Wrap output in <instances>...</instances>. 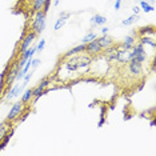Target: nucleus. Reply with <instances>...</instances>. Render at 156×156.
I'll list each match as a JSON object with an SVG mask.
<instances>
[{"instance_id":"1","label":"nucleus","mask_w":156,"mask_h":156,"mask_svg":"<svg viewBox=\"0 0 156 156\" xmlns=\"http://www.w3.org/2000/svg\"><path fill=\"white\" fill-rule=\"evenodd\" d=\"M45 13L43 12V9L35 12V16L31 23V31H34L36 35H40L45 28Z\"/></svg>"},{"instance_id":"2","label":"nucleus","mask_w":156,"mask_h":156,"mask_svg":"<svg viewBox=\"0 0 156 156\" xmlns=\"http://www.w3.org/2000/svg\"><path fill=\"white\" fill-rule=\"evenodd\" d=\"M24 111V104L22 101H16V103H13L12 104V107L9 108V111H8V115H7V118H5V122H15V120L19 119V116L23 113Z\"/></svg>"},{"instance_id":"3","label":"nucleus","mask_w":156,"mask_h":156,"mask_svg":"<svg viewBox=\"0 0 156 156\" xmlns=\"http://www.w3.org/2000/svg\"><path fill=\"white\" fill-rule=\"evenodd\" d=\"M131 56L133 59H136L137 62L144 63L147 60V52H145V48L141 43H135V45L131 49Z\"/></svg>"},{"instance_id":"4","label":"nucleus","mask_w":156,"mask_h":156,"mask_svg":"<svg viewBox=\"0 0 156 156\" xmlns=\"http://www.w3.org/2000/svg\"><path fill=\"white\" fill-rule=\"evenodd\" d=\"M49 84H51V79L47 76L41 79V81L37 84L36 88H34V103H36L41 96H44V90L48 88Z\"/></svg>"},{"instance_id":"5","label":"nucleus","mask_w":156,"mask_h":156,"mask_svg":"<svg viewBox=\"0 0 156 156\" xmlns=\"http://www.w3.org/2000/svg\"><path fill=\"white\" fill-rule=\"evenodd\" d=\"M36 36L37 35L34 32V31H30V32L28 34H26L24 35V37L22 39V41H20V45H19V54L22 55L24 51H27L28 48L31 47V44H32V41L35 40V39H36Z\"/></svg>"},{"instance_id":"6","label":"nucleus","mask_w":156,"mask_h":156,"mask_svg":"<svg viewBox=\"0 0 156 156\" xmlns=\"http://www.w3.org/2000/svg\"><path fill=\"white\" fill-rule=\"evenodd\" d=\"M26 87H27V86H26V84H23V83H22V84H19V83L12 84V87L9 88V91L5 94V98H4V99H5L7 101L13 100V99L17 98L20 94H23V91L26 90Z\"/></svg>"},{"instance_id":"7","label":"nucleus","mask_w":156,"mask_h":156,"mask_svg":"<svg viewBox=\"0 0 156 156\" xmlns=\"http://www.w3.org/2000/svg\"><path fill=\"white\" fill-rule=\"evenodd\" d=\"M128 71L131 72V75L133 76H139L141 72H143V63L137 62L136 59L131 58V60L128 62Z\"/></svg>"},{"instance_id":"8","label":"nucleus","mask_w":156,"mask_h":156,"mask_svg":"<svg viewBox=\"0 0 156 156\" xmlns=\"http://www.w3.org/2000/svg\"><path fill=\"white\" fill-rule=\"evenodd\" d=\"M131 49H124L120 47L119 49H116V62L122 63V64H126L131 60Z\"/></svg>"},{"instance_id":"9","label":"nucleus","mask_w":156,"mask_h":156,"mask_svg":"<svg viewBox=\"0 0 156 156\" xmlns=\"http://www.w3.org/2000/svg\"><path fill=\"white\" fill-rule=\"evenodd\" d=\"M96 39L86 44V51H84V52H87V54H90V55H99V54H100V52L103 51V48L99 45Z\"/></svg>"},{"instance_id":"10","label":"nucleus","mask_w":156,"mask_h":156,"mask_svg":"<svg viewBox=\"0 0 156 156\" xmlns=\"http://www.w3.org/2000/svg\"><path fill=\"white\" fill-rule=\"evenodd\" d=\"M86 51V44H79V45H76V47H73V48H71L68 52H66L64 55H63V58H72V56H76V55H80V54H83V52Z\"/></svg>"},{"instance_id":"11","label":"nucleus","mask_w":156,"mask_h":156,"mask_svg":"<svg viewBox=\"0 0 156 156\" xmlns=\"http://www.w3.org/2000/svg\"><path fill=\"white\" fill-rule=\"evenodd\" d=\"M96 40H98L99 45H100L103 49H105V48H108V47H111V45H113L112 37H111V36H108V35H103L101 37H98Z\"/></svg>"},{"instance_id":"12","label":"nucleus","mask_w":156,"mask_h":156,"mask_svg":"<svg viewBox=\"0 0 156 156\" xmlns=\"http://www.w3.org/2000/svg\"><path fill=\"white\" fill-rule=\"evenodd\" d=\"M135 43H136V37L132 36V35H127V36L124 37V40H123V43L120 47L124 48V49H132Z\"/></svg>"},{"instance_id":"13","label":"nucleus","mask_w":156,"mask_h":156,"mask_svg":"<svg viewBox=\"0 0 156 156\" xmlns=\"http://www.w3.org/2000/svg\"><path fill=\"white\" fill-rule=\"evenodd\" d=\"M31 99H34V88H26V90L23 91V95H22L20 101L26 105L27 103H30Z\"/></svg>"},{"instance_id":"14","label":"nucleus","mask_w":156,"mask_h":156,"mask_svg":"<svg viewBox=\"0 0 156 156\" xmlns=\"http://www.w3.org/2000/svg\"><path fill=\"white\" fill-rule=\"evenodd\" d=\"M105 23H107V17L99 15V13H95V15L91 17V24L92 26H104Z\"/></svg>"},{"instance_id":"15","label":"nucleus","mask_w":156,"mask_h":156,"mask_svg":"<svg viewBox=\"0 0 156 156\" xmlns=\"http://www.w3.org/2000/svg\"><path fill=\"white\" fill-rule=\"evenodd\" d=\"M137 35H141V36H148V35H151L152 37H155V28L154 27H143L137 31Z\"/></svg>"},{"instance_id":"16","label":"nucleus","mask_w":156,"mask_h":156,"mask_svg":"<svg viewBox=\"0 0 156 156\" xmlns=\"http://www.w3.org/2000/svg\"><path fill=\"white\" fill-rule=\"evenodd\" d=\"M139 43H141L143 45H151L152 48L156 47V41H155V37H150V36H141Z\"/></svg>"},{"instance_id":"17","label":"nucleus","mask_w":156,"mask_h":156,"mask_svg":"<svg viewBox=\"0 0 156 156\" xmlns=\"http://www.w3.org/2000/svg\"><path fill=\"white\" fill-rule=\"evenodd\" d=\"M35 54H36V45H34V47H30L27 49V51H24L22 55H20V58H23V59H31V58H34Z\"/></svg>"},{"instance_id":"18","label":"nucleus","mask_w":156,"mask_h":156,"mask_svg":"<svg viewBox=\"0 0 156 156\" xmlns=\"http://www.w3.org/2000/svg\"><path fill=\"white\" fill-rule=\"evenodd\" d=\"M140 9H143L145 13H148V12H154L155 11V7L152 4H150L147 0H141V2H140Z\"/></svg>"},{"instance_id":"19","label":"nucleus","mask_w":156,"mask_h":156,"mask_svg":"<svg viewBox=\"0 0 156 156\" xmlns=\"http://www.w3.org/2000/svg\"><path fill=\"white\" fill-rule=\"evenodd\" d=\"M96 37H98V34H96V32H92V31H90V32L86 34V35L83 36V39H81V43H83V44H87V43H90V41L95 40Z\"/></svg>"},{"instance_id":"20","label":"nucleus","mask_w":156,"mask_h":156,"mask_svg":"<svg viewBox=\"0 0 156 156\" xmlns=\"http://www.w3.org/2000/svg\"><path fill=\"white\" fill-rule=\"evenodd\" d=\"M137 19H139V15H131L129 17L124 19L123 22H122V24H123V26H132V24L136 22Z\"/></svg>"},{"instance_id":"21","label":"nucleus","mask_w":156,"mask_h":156,"mask_svg":"<svg viewBox=\"0 0 156 156\" xmlns=\"http://www.w3.org/2000/svg\"><path fill=\"white\" fill-rule=\"evenodd\" d=\"M7 132H8V126H7V122L0 123V141L3 140V137L5 136Z\"/></svg>"},{"instance_id":"22","label":"nucleus","mask_w":156,"mask_h":156,"mask_svg":"<svg viewBox=\"0 0 156 156\" xmlns=\"http://www.w3.org/2000/svg\"><path fill=\"white\" fill-rule=\"evenodd\" d=\"M67 20H68V19H64V17H59V19L56 20L55 26H54V30H55V31L62 30V27H63V26H64V24L67 23Z\"/></svg>"},{"instance_id":"23","label":"nucleus","mask_w":156,"mask_h":156,"mask_svg":"<svg viewBox=\"0 0 156 156\" xmlns=\"http://www.w3.org/2000/svg\"><path fill=\"white\" fill-rule=\"evenodd\" d=\"M105 123V107H103L101 105V108H100V120H99V123H98V127L100 128V127H103V124Z\"/></svg>"},{"instance_id":"24","label":"nucleus","mask_w":156,"mask_h":156,"mask_svg":"<svg viewBox=\"0 0 156 156\" xmlns=\"http://www.w3.org/2000/svg\"><path fill=\"white\" fill-rule=\"evenodd\" d=\"M43 4H44V0H34V11H40L43 9Z\"/></svg>"},{"instance_id":"25","label":"nucleus","mask_w":156,"mask_h":156,"mask_svg":"<svg viewBox=\"0 0 156 156\" xmlns=\"http://www.w3.org/2000/svg\"><path fill=\"white\" fill-rule=\"evenodd\" d=\"M44 47H45V40L44 39H40V41L36 45V52H41L44 49Z\"/></svg>"},{"instance_id":"26","label":"nucleus","mask_w":156,"mask_h":156,"mask_svg":"<svg viewBox=\"0 0 156 156\" xmlns=\"http://www.w3.org/2000/svg\"><path fill=\"white\" fill-rule=\"evenodd\" d=\"M32 75H34V71H31V72H27V73H26V76L23 77V83L26 84V86L28 84V81H30L31 77H32Z\"/></svg>"},{"instance_id":"27","label":"nucleus","mask_w":156,"mask_h":156,"mask_svg":"<svg viewBox=\"0 0 156 156\" xmlns=\"http://www.w3.org/2000/svg\"><path fill=\"white\" fill-rule=\"evenodd\" d=\"M28 116H30V111H27V112H24V111H23V113H22V115H20V116H19V122H20V123L26 122V120H27V118H28Z\"/></svg>"},{"instance_id":"28","label":"nucleus","mask_w":156,"mask_h":156,"mask_svg":"<svg viewBox=\"0 0 156 156\" xmlns=\"http://www.w3.org/2000/svg\"><path fill=\"white\" fill-rule=\"evenodd\" d=\"M39 64H40V59H37V58H32V62H31V68L35 69Z\"/></svg>"},{"instance_id":"29","label":"nucleus","mask_w":156,"mask_h":156,"mask_svg":"<svg viewBox=\"0 0 156 156\" xmlns=\"http://www.w3.org/2000/svg\"><path fill=\"white\" fill-rule=\"evenodd\" d=\"M49 7H51V0H44V4H43V12L47 13Z\"/></svg>"},{"instance_id":"30","label":"nucleus","mask_w":156,"mask_h":156,"mask_svg":"<svg viewBox=\"0 0 156 156\" xmlns=\"http://www.w3.org/2000/svg\"><path fill=\"white\" fill-rule=\"evenodd\" d=\"M120 7H122V0H116L115 4H113V8H115V11H119Z\"/></svg>"},{"instance_id":"31","label":"nucleus","mask_w":156,"mask_h":156,"mask_svg":"<svg viewBox=\"0 0 156 156\" xmlns=\"http://www.w3.org/2000/svg\"><path fill=\"white\" fill-rule=\"evenodd\" d=\"M132 12H133V15H139V13H140V7L135 5L132 8Z\"/></svg>"},{"instance_id":"32","label":"nucleus","mask_w":156,"mask_h":156,"mask_svg":"<svg viewBox=\"0 0 156 156\" xmlns=\"http://www.w3.org/2000/svg\"><path fill=\"white\" fill-rule=\"evenodd\" d=\"M100 31H101V35H107V34H108V31H109V28H108V27H105V26H103Z\"/></svg>"},{"instance_id":"33","label":"nucleus","mask_w":156,"mask_h":156,"mask_svg":"<svg viewBox=\"0 0 156 156\" xmlns=\"http://www.w3.org/2000/svg\"><path fill=\"white\" fill-rule=\"evenodd\" d=\"M69 16H71L69 12H62V13H60V17H64V19H68Z\"/></svg>"},{"instance_id":"34","label":"nucleus","mask_w":156,"mask_h":156,"mask_svg":"<svg viewBox=\"0 0 156 156\" xmlns=\"http://www.w3.org/2000/svg\"><path fill=\"white\" fill-rule=\"evenodd\" d=\"M144 86H145V81L143 80V81H141V83L139 84V87H137V91H141V90L144 88Z\"/></svg>"},{"instance_id":"35","label":"nucleus","mask_w":156,"mask_h":156,"mask_svg":"<svg viewBox=\"0 0 156 156\" xmlns=\"http://www.w3.org/2000/svg\"><path fill=\"white\" fill-rule=\"evenodd\" d=\"M155 126H156V120H155V119H152L151 122H150V127H152V128H154Z\"/></svg>"},{"instance_id":"36","label":"nucleus","mask_w":156,"mask_h":156,"mask_svg":"<svg viewBox=\"0 0 156 156\" xmlns=\"http://www.w3.org/2000/svg\"><path fill=\"white\" fill-rule=\"evenodd\" d=\"M129 35H132V36H135V37H136V35H137V31L136 30H132V31H131V34Z\"/></svg>"},{"instance_id":"37","label":"nucleus","mask_w":156,"mask_h":156,"mask_svg":"<svg viewBox=\"0 0 156 156\" xmlns=\"http://www.w3.org/2000/svg\"><path fill=\"white\" fill-rule=\"evenodd\" d=\"M59 3H60V0H55V2H54V5H55V7H58V5H59Z\"/></svg>"},{"instance_id":"38","label":"nucleus","mask_w":156,"mask_h":156,"mask_svg":"<svg viewBox=\"0 0 156 156\" xmlns=\"http://www.w3.org/2000/svg\"><path fill=\"white\" fill-rule=\"evenodd\" d=\"M147 2H148V3H150V4H152V5H154V4H155V0H147Z\"/></svg>"}]
</instances>
